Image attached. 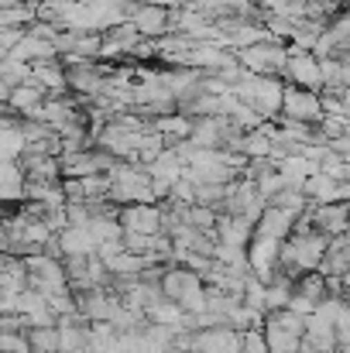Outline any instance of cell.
<instances>
[{
    "instance_id": "cell-1",
    "label": "cell",
    "mask_w": 350,
    "mask_h": 353,
    "mask_svg": "<svg viewBox=\"0 0 350 353\" xmlns=\"http://www.w3.org/2000/svg\"><path fill=\"white\" fill-rule=\"evenodd\" d=\"M330 250V236H323L320 230H309V234H292L282 243V271L292 274L295 281L309 271H320L323 268V257Z\"/></svg>"
},
{
    "instance_id": "cell-2",
    "label": "cell",
    "mask_w": 350,
    "mask_h": 353,
    "mask_svg": "<svg viewBox=\"0 0 350 353\" xmlns=\"http://www.w3.org/2000/svg\"><path fill=\"white\" fill-rule=\"evenodd\" d=\"M237 100H244L251 110H257L268 123L282 117V100H285V79H275V76H254L247 72L240 79V86L233 90Z\"/></svg>"
},
{
    "instance_id": "cell-3",
    "label": "cell",
    "mask_w": 350,
    "mask_h": 353,
    "mask_svg": "<svg viewBox=\"0 0 350 353\" xmlns=\"http://www.w3.org/2000/svg\"><path fill=\"white\" fill-rule=\"evenodd\" d=\"M28 288L45 295L48 302L72 292L69 288V274H66V257H52V254H35L28 257Z\"/></svg>"
},
{
    "instance_id": "cell-4",
    "label": "cell",
    "mask_w": 350,
    "mask_h": 353,
    "mask_svg": "<svg viewBox=\"0 0 350 353\" xmlns=\"http://www.w3.org/2000/svg\"><path fill=\"white\" fill-rule=\"evenodd\" d=\"M264 340H268L271 353H299L302 340H306V319L295 316L292 309L271 312V316H264Z\"/></svg>"
},
{
    "instance_id": "cell-5",
    "label": "cell",
    "mask_w": 350,
    "mask_h": 353,
    "mask_svg": "<svg viewBox=\"0 0 350 353\" xmlns=\"http://www.w3.org/2000/svg\"><path fill=\"white\" fill-rule=\"evenodd\" d=\"M237 62L247 72H254V76H275V79H282L285 76V65H289V45L268 38V41H257L251 48H240L237 52Z\"/></svg>"
},
{
    "instance_id": "cell-6",
    "label": "cell",
    "mask_w": 350,
    "mask_h": 353,
    "mask_svg": "<svg viewBox=\"0 0 350 353\" xmlns=\"http://www.w3.org/2000/svg\"><path fill=\"white\" fill-rule=\"evenodd\" d=\"M264 210H268V203H264L257 182H251V179H237V182L231 185V192H227V206H224L227 216H244V220H251V223L257 227V220L264 216Z\"/></svg>"
},
{
    "instance_id": "cell-7",
    "label": "cell",
    "mask_w": 350,
    "mask_h": 353,
    "mask_svg": "<svg viewBox=\"0 0 350 353\" xmlns=\"http://www.w3.org/2000/svg\"><path fill=\"white\" fill-rule=\"evenodd\" d=\"M282 117L302 120V123H313V127H320V120L327 117V103H323V93H313V90H299V86H289V83H285Z\"/></svg>"
},
{
    "instance_id": "cell-8",
    "label": "cell",
    "mask_w": 350,
    "mask_h": 353,
    "mask_svg": "<svg viewBox=\"0 0 350 353\" xmlns=\"http://www.w3.org/2000/svg\"><path fill=\"white\" fill-rule=\"evenodd\" d=\"M130 24L137 28V34L144 41H162L165 34H172V7H162V3H141L134 7L130 14Z\"/></svg>"
},
{
    "instance_id": "cell-9",
    "label": "cell",
    "mask_w": 350,
    "mask_h": 353,
    "mask_svg": "<svg viewBox=\"0 0 350 353\" xmlns=\"http://www.w3.org/2000/svg\"><path fill=\"white\" fill-rule=\"evenodd\" d=\"M120 227L124 234H144V236H158L162 234V203H134V206H124L120 210Z\"/></svg>"
},
{
    "instance_id": "cell-10",
    "label": "cell",
    "mask_w": 350,
    "mask_h": 353,
    "mask_svg": "<svg viewBox=\"0 0 350 353\" xmlns=\"http://www.w3.org/2000/svg\"><path fill=\"white\" fill-rule=\"evenodd\" d=\"M282 79L289 86L323 93V69H320V59L309 55V52H289V65H285V76Z\"/></svg>"
},
{
    "instance_id": "cell-11",
    "label": "cell",
    "mask_w": 350,
    "mask_h": 353,
    "mask_svg": "<svg viewBox=\"0 0 350 353\" xmlns=\"http://www.w3.org/2000/svg\"><path fill=\"white\" fill-rule=\"evenodd\" d=\"M48 100H52L48 90L38 86L35 79H28V83L17 86V90H3V110H14V114H21V117H35Z\"/></svg>"
},
{
    "instance_id": "cell-12",
    "label": "cell",
    "mask_w": 350,
    "mask_h": 353,
    "mask_svg": "<svg viewBox=\"0 0 350 353\" xmlns=\"http://www.w3.org/2000/svg\"><path fill=\"white\" fill-rule=\"evenodd\" d=\"M313 227L323 236H344L350 227V203H330V206H313Z\"/></svg>"
},
{
    "instance_id": "cell-13",
    "label": "cell",
    "mask_w": 350,
    "mask_h": 353,
    "mask_svg": "<svg viewBox=\"0 0 350 353\" xmlns=\"http://www.w3.org/2000/svg\"><path fill=\"white\" fill-rule=\"evenodd\" d=\"M295 220H299V216H292L289 210L268 206L264 216H261L257 227H254V236H264V240H278V243H285L289 236L295 234Z\"/></svg>"
},
{
    "instance_id": "cell-14",
    "label": "cell",
    "mask_w": 350,
    "mask_h": 353,
    "mask_svg": "<svg viewBox=\"0 0 350 353\" xmlns=\"http://www.w3.org/2000/svg\"><path fill=\"white\" fill-rule=\"evenodd\" d=\"M302 343H309V347H316V350H337V347H340L337 323L316 309V312L306 319V340H302Z\"/></svg>"
},
{
    "instance_id": "cell-15",
    "label": "cell",
    "mask_w": 350,
    "mask_h": 353,
    "mask_svg": "<svg viewBox=\"0 0 350 353\" xmlns=\"http://www.w3.org/2000/svg\"><path fill=\"white\" fill-rule=\"evenodd\" d=\"M203 285V278L196 274V271H189V268H182V264H172L168 271H165V278H162V292H165V299L168 302H182L193 288H200Z\"/></svg>"
},
{
    "instance_id": "cell-16",
    "label": "cell",
    "mask_w": 350,
    "mask_h": 353,
    "mask_svg": "<svg viewBox=\"0 0 350 353\" xmlns=\"http://www.w3.org/2000/svg\"><path fill=\"white\" fill-rule=\"evenodd\" d=\"M217 240L220 243H227V247H240V250H247L251 247V240H254V223L251 220H244V216H220V223H217Z\"/></svg>"
},
{
    "instance_id": "cell-17",
    "label": "cell",
    "mask_w": 350,
    "mask_h": 353,
    "mask_svg": "<svg viewBox=\"0 0 350 353\" xmlns=\"http://www.w3.org/2000/svg\"><path fill=\"white\" fill-rule=\"evenodd\" d=\"M59 247H62L66 257H93V254H100V243H97V236L90 234V227L62 230L59 234Z\"/></svg>"
},
{
    "instance_id": "cell-18",
    "label": "cell",
    "mask_w": 350,
    "mask_h": 353,
    "mask_svg": "<svg viewBox=\"0 0 350 353\" xmlns=\"http://www.w3.org/2000/svg\"><path fill=\"white\" fill-rule=\"evenodd\" d=\"M38 24V3H3L0 7V28H35Z\"/></svg>"
},
{
    "instance_id": "cell-19",
    "label": "cell",
    "mask_w": 350,
    "mask_h": 353,
    "mask_svg": "<svg viewBox=\"0 0 350 353\" xmlns=\"http://www.w3.org/2000/svg\"><path fill=\"white\" fill-rule=\"evenodd\" d=\"M28 343H31V353H62V347H59V326L28 330Z\"/></svg>"
},
{
    "instance_id": "cell-20",
    "label": "cell",
    "mask_w": 350,
    "mask_h": 353,
    "mask_svg": "<svg viewBox=\"0 0 350 353\" xmlns=\"http://www.w3.org/2000/svg\"><path fill=\"white\" fill-rule=\"evenodd\" d=\"M31 79V65L24 62H14V59H3L0 62V90H17Z\"/></svg>"
},
{
    "instance_id": "cell-21",
    "label": "cell",
    "mask_w": 350,
    "mask_h": 353,
    "mask_svg": "<svg viewBox=\"0 0 350 353\" xmlns=\"http://www.w3.org/2000/svg\"><path fill=\"white\" fill-rule=\"evenodd\" d=\"M0 347L3 353H31L28 333H0Z\"/></svg>"
},
{
    "instance_id": "cell-22",
    "label": "cell",
    "mask_w": 350,
    "mask_h": 353,
    "mask_svg": "<svg viewBox=\"0 0 350 353\" xmlns=\"http://www.w3.org/2000/svg\"><path fill=\"white\" fill-rule=\"evenodd\" d=\"M240 353H271L268 340H264V330H251V333H244V350Z\"/></svg>"
},
{
    "instance_id": "cell-23",
    "label": "cell",
    "mask_w": 350,
    "mask_h": 353,
    "mask_svg": "<svg viewBox=\"0 0 350 353\" xmlns=\"http://www.w3.org/2000/svg\"><path fill=\"white\" fill-rule=\"evenodd\" d=\"M299 353H337V350H316V347H309V343H302V350Z\"/></svg>"
},
{
    "instance_id": "cell-24",
    "label": "cell",
    "mask_w": 350,
    "mask_h": 353,
    "mask_svg": "<svg viewBox=\"0 0 350 353\" xmlns=\"http://www.w3.org/2000/svg\"><path fill=\"white\" fill-rule=\"evenodd\" d=\"M344 83H347V90H350V59H344Z\"/></svg>"
},
{
    "instance_id": "cell-25",
    "label": "cell",
    "mask_w": 350,
    "mask_h": 353,
    "mask_svg": "<svg viewBox=\"0 0 350 353\" xmlns=\"http://www.w3.org/2000/svg\"><path fill=\"white\" fill-rule=\"evenodd\" d=\"M340 3H344V10H350V0H340Z\"/></svg>"
}]
</instances>
